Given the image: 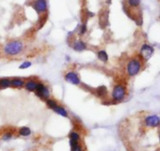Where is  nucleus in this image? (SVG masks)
<instances>
[{
    "instance_id": "nucleus-1",
    "label": "nucleus",
    "mask_w": 160,
    "mask_h": 151,
    "mask_svg": "<svg viewBox=\"0 0 160 151\" xmlns=\"http://www.w3.org/2000/svg\"><path fill=\"white\" fill-rule=\"evenodd\" d=\"M24 45L20 41H12L4 47V52L7 56H17L23 50Z\"/></svg>"
},
{
    "instance_id": "nucleus-2",
    "label": "nucleus",
    "mask_w": 160,
    "mask_h": 151,
    "mask_svg": "<svg viewBox=\"0 0 160 151\" xmlns=\"http://www.w3.org/2000/svg\"><path fill=\"white\" fill-rule=\"evenodd\" d=\"M141 68H142V63H141V61L136 59H131V60L128 62V66H127L128 74L130 77H134V76L137 75L140 73Z\"/></svg>"
},
{
    "instance_id": "nucleus-3",
    "label": "nucleus",
    "mask_w": 160,
    "mask_h": 151,
    "mask_svg": "<svg viewBox=\"0 0 160 151\" xmlns=\"http://www.w3.org/2000/svg\"><path fill=\"white\" fill-rule=\"evenodd\" d=\"M126 94H127V91H126L125 87L123 85L118 84L114 87L112 90V99L116 102H120L125 98Z\"/></svg>"
},
{
    "instance_id": "nucleus-4",
    "label": "nucleus",
    "mask_w": 160,
    "mask_h": 151,
    "mask_svg": "<svg viewBox=\"0 0 160 151\" xmlns=\"http://www.w3.org/2000/svg\"><path fill=\"white\" fill-rule=\"evenodd\" d=\"M143 124L147 128H158L160 124L159 117L158 115H149L144 118Z\"/></svg>"
},
{
    "instance_id": "nucleus-5",
    "label": "nucleus",
    "mask_w": 160,
    "mask_h": 151,
    "mask_svg": "<svg viewBox=\"0 0 160 151\" xmlns=\"http://www.w3.org/2000/svg\"><path fill=\"white\" fill-rule=\"evenodd\" d=\"M35 93L42 99L46 100V99L50 98V90H49L48 88L45 87V85L42 82H37V86H36Z\"/></svg>"
},
{
    "instance_id": "nucleus-6",
    "label": "nucleus",
    "mask_w": 160,
    "mask_h": 151,
    "mask_svg": "<svg viewBox=\"0 0 160 151\" xmlns=\"http://www.w3.org/2000/svg\"><path fill=\"white\" fill-rule=\"evenodd\" d=\"M65 79L66 81H68L69 83L71 84H74V85H80V78L77 74L74 73V72H69L67 73L65 76Z\"/></svg>"
},
{
    "instance_id": "nucleus-7",
    "label": "nucleus",
    "mask_w": 160,
    "mask_h": 151,
    "mask_svg": "<svg viewBox=\"0 0 160 151\" xmlns=\"http://www.w3.org/2000/svg\"><path fill=\"white\" fill-rule=\"evenodd\" d=\"M34 8L37 13H44L47 10L46 0H35L34 3Z\"/></svg>"
},
{
    "instance_id": "nucleus-8",
    "label": "nucleus",
    "mask_w": 160,
    "mask_h": 151,
    "mask_svg": "<svg viewBox=\"0 0 160 151\" xmlns=\"http://www.w3.org/2000/svg\"><path fill=\"white\" fill-rule=\"evenodd\" d=\"M153 52H154L153 47H151L149 44H143L141 49V54H142L143 58L145 59H149L151 57V55L153 54Z\"/></svg>"
},
{
    "instance_id": "nucleus-9",
    "label": "nucleus",
    "mask_w": 160,
    "mask_h": 151,
    "mask_svg": "<svg viewBox=\"0 0 160 151\" xmlns=\"http://www.w3.org/2000/svg\"><path fill=\"white\" fill-rule=\"evenodd\" d=\"M24 84H25V82L21 79L15 78V79H12L11 80V87H13V88H16V89L22 88L24 86Z\"/></svg>"
},
{
    "instance_id": "nucleus-10",
    "label": "nucleus",
    "mask_w": 160,
    "mask_h": 151,
    "mask_svg": "<svg viewBox=\"0 0 160 151\" xmlns=\"http://www.w3.org/2000/svg\"><path fill=\"white\" fill-rule=\"evenodd\" d=\"M36 86H37V81H35V80H29V81L25 82V84H24L25 89L27 90L31 91V92L35 91Z\"/></svg>"
},
{
    "instance_id": "nucleus-11",
    "label": "nucleus",
    "mask_w": 160,
    "mask_h": 151,
    "mask_svg": "<svg viewBox=\"0 0 160 151\" xmlns=\"http://www.w3.org/2000/svg\"><path fill=\"white\" fill-rule=\"evenodd\" d=\"M11 87V79L1 78L0 79V89H5Z\"/></svg>"
},
{
    "instance_id": "nucleus-12",
    "label": "nucleus",
    "mask_w": 160,
    "mask_h": 151,
    "mask_svg": "<svg viewBox=\"0 0 160 151\" xmlns=\"http://www.w3.org/2000/svg\"><path fill=\"white\" fill-rule=\"evenodd\" d=\"M53 110H54L56 113H58L59 115L62 116V117H65V118H67V117H68V112H67V110L65 109L64 107H62V106L58 105Z\"/></svg>"
},
{
    "instance_id": "nucleus-13",
    "label": "nucleus",
    "mask_w": 160,
    "mask_h": 151,
    "mask_svg": "<svg viewBox=\"0 0 160 151\" xmlns=\"http://www.w3.org/2000/svg\"><path fill=\"white\" fill-rule=\"evenodd\" d=\"M86 44L82 41H77L74 44V49L77 51H82L86 49Z\"/></svg>"
},
{
    "instance_id": "nucleus-14",
    "label": "nucleus",
    "mask_w": 160,
    "mask_h": 151,
    "mask_svg": "<svg viewBox=\"0 0 160 151\" xmlns=\"http://www.w3.org/2000/svg\"><path fill=\"white\" fill-rule=\"evenodd\" d=\"M19 134L20 136H24V137H27V136H29L31 134V130L30 128L27 127V126H24V127H21L19 129Z\"/></svg>"
},
{
    "instance_id": "nucleus-15",
    "label": "nucleus",
    "mask_w": 160,
    "mask_h": 151,
    "mask_svg": "<svg viewBox=\"0 0 160 151\" xmlns=\"http://www.w3.org/2000/svg\"><path fill=\"white\" fill-rule=\"evenodd\" d=\"M98 59L103 62H107L108 61V54L106 53L105 50H100L98 51Z\"/></svg>"
},
{
    "instance_id": "nucleus-16",
    "label": "nucleus",
    "mask_w": 160,
    "mask_h": 151,
    "mask_svg": "<svg viewBox=\"0 0 160 151\" xmlns=\"http://www.w3.org/2000/svg\"><path fill=\"white\" fill-rule=\"evenodd\" d=\"M45 103H46V104L48 106L50 109H51V110H54L57 106L59 105L58 104V103L55 101V100H53V99H50V98H48V99H46L45 100Z\"/></svg>"
},
{
    "instance_id": "nucleus-17",
    "label": "nucleus",
    "mask_w": 160,
    "mask_h": 151,
    "mask_svg": "<svg viewBox=\"0 0 160 151\" xmlns=\"http://www.w3.org/2000/svg\"><path fill=\"white\" fill-rule=\"evenodd\" d=\"M69 138H70V140H75V141H78V142H79L80 140V135L78 132L73 131V132L70 133Z\"/></svg>"
},
{
    "instance_id": "nucleus-18",
    "label": "nucleus",
    "mask_w": 160,
    "mask_h": 151,
    "mask_svg": "<svg viewBox=\"0 0 160 151\" xmlns=\"http://www.w3.org/2000/svg\"><path fill=\"white\" fill-rule=\"evenodd\" d=\"M96 92H97V95L102 97V96H104L107 94V89L104 86H101L97 89Z\"/></svg>"
},
{
    "instance_id": "nucleus-19",
    "label": "nucleus",
    "mask_w": 160,
    "mask_h": 151,
    "mask_svg": "<svg viewBox=\"0 0 160 151\" xmlns=\"http://www.w3.org/2000/svg\"><path fill=\"white\" fill-rule=\"evenodd\" d=\"M13 136H14V134H13L12 132H5L2 134L1 138H2L3 140H9L13 138Z\"/></svg>"
},
{
    "instance_id": "nucleus-20",
    "label": "nucleus",
    "mask_w": 160,
    "mask_h": 151,
    "mask_svg": "<svg viewBox=\"0 0 160 151\" xmlns=\"http://www.w3.org/2000/svg\"><path fill=\"white\" fill-rule=\"evenodd\" d=\"M141 0H128V5L132 7H136L140 5Z\"/></svg>"
},
{
    "instance_id": "nucleus-21",
    "label": "nucleus",
    "mask_w": 160,
    "mask_h": 151,
    "mask_svg": "<svg viewBox=\"0 0 160 151\" xmlns=\"http://www.w3.org/2000/svg\"><path fill=\"white\" fill-rule=\"evenodd\" d=\"M29 66H31V63L30 62H24L23 64H21V65H20V68L26 69V68H29Z\"/></svg>"
},
{
    "instance_id": "nucleus-22",
    "label": "nucleus",
    "mask_w": 160,
    "mask_h": 151,
    "mask_svg": "<svg viewBox=\"0 0 160 151\" xmlns=\"http://www.w3.org/2000/svg\"><path fill=\"white\" fill-rule=\"evenodd\" d=\"M72 151H83V148H82V146L79 143V144H77L75 147L72 148Z\"/></svg>"
},
{
    "instance_id": "nucleus-23",
    "label": "nucleus",
    "mask_w": 160,
    "mask_h": 151,
    "mask_svg": "<svg viewBox=\"0 0 160 151\" xmlns=\"http://www.w3.org/2000/svg\"><path fill=\"white\" fill-rule=\"evenodd\" d=\"M87 30V28H86V25L85 24H83L82 26H81V28H80V34L82 35V34H84L85 32Z\"/></svg>"
}]
</instances>
